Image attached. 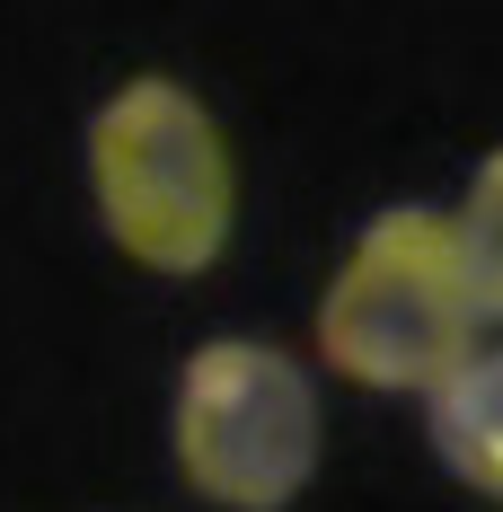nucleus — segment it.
<instances>
[{
    "label": "nucleus",
    "mask_w": 503,
    "mask_h": 512,
    "mask_svg": "<svg viewBox=\"0 0 503 512\" xmlns=\"http://www.w3.org/2000/svg\"><path fill=\"white\" fill-rule=\"evenodd\" d=\"M177 468L230 512H283L318 468V389L292 354L221 336L177 371Z\"/></svg>",
    "instance_id": "7ed1b4c3"
},
{
    "label": "nucleus",
    "mask_w": 503,
    "mask_h": 512,
    "mask_svg": "<svg viewBox=\"0 0 503 512\" xmlns=\"http://www.w3.org/2000/svg\"><path fill=\"white\" fill-rule=\"evenodd\" d=\"M318 354L362 389H433L477 354V292L451 212L389 204L318 301Z\"/></svg>",
    "instance_id": "f257e3e1"
},
{
    "label": "nucleus",
    "mask_w": 503,
    "mask_h": 512,
    "mask_svg": "<svg viewBox=\"0 0 503 512\" xmlns=\"http://www.w3.org/2000/svg\"><path fill=\"white\" fill-rule=\"evenodd\" d=\"M451 239L468 265V292H477V318H503V151L477 159L468 204L451 212Z\"/></svg>",
    "instance_id": "39448f33"
},
{
    "label": "nucleus",
    "mask_w": 503,
    "mask_h": 512,
    "mask_svg": "<svg viewBox=\"0 0 503 512\" xmlns=\"http://www.w3.org/2000/svg\"><path fill=\"white\" fill-rule=\"evenodd\" d=\"M424 398H433V451L451 460V477L477 495H503V345L468 354Z\"/></svg>",
    "instance_id": "20e7f679"
},
{
    "label": "nucleus",
    "mask_w": 503,
    "mask_h": 512,
    "mask_svg": "<svg viewBox=\"0 0 503 512\" xmlns=\"http://www.w3.org/2000/svg\"><path fill=\"white\" fill-rule=\"evenodd\" d=\"M89 177L115 248L159 274H203L230 239V142L177 80H124L89 124Z\"/></svg>",
    "instance_id": "f03ea898"
}]
</instances>
